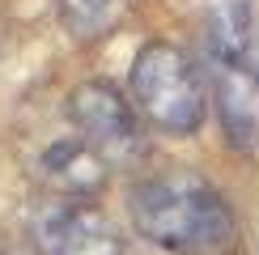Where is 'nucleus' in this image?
<instances>
[{
	"label": "nucleus",
	"mask_w": 259,
	"mask_h": 255,
	"mask_svg": "<svg viewBox=\"0 0 259 255\" xmlns=\"http://www.w3.org/2000/svg\"><path fill=\"white\" fill-rule=\"evenodd\" d=\"M127 208L140 238L175 255H221L238 234L225 196L187 166L140 179Z\"/></svg>",
	"instance_id": "f257e3e1"
},
{
	"label": "nucleus",
	"mask_w": 259,
	"mask_h": 255,
	"mask_svg": "<svg viewBox=\"0 0 259 255\" xmlns=\"http://www.w3.org/2000/svg\"><path fill=\"white\" fill-rule=\"evenodd\" d=\"M132 98L161 132L187 136L204 123V77L175 42H145L132 60Z\"/></svg>",
	"instance_id": "f03ea898"
},
{
	"label": "nucleus",
	"mask_w": 259,
	"mask_h": 255,
	"mask_svg": "<svg viewBox=\"0 0 259 255\" xmlns=\"http://www.w3.org/2000/svg\"><path fill=\"white\" fill-rule=\"evenodd\" d=\"M208 68H212V94L221 106V123L238 149H251L259 136V68L251 56L246 26L217 21L208 34Z\"/></svg>",
	"instance_id": "7ed1b4c3"
},
{
	"label": "nucleus",
	"mask_w": 259,
	"mask_h": 255,
	"mask_svg": "<svg viewBox=\"0 0 259 255\" xmlns=\"http://www.w3.org/2000/svg\"><path fill=\"white\" fill-rule=\"evenodd\" d=\"M68 119L77 123L81 141L102 162H123V157H132L140 149L136 115L111 81H81L68 94Z\"/></svg>",
	"instance_id": "20e7f679"
},
{
	"label": "nucleus",
	"mask_w": 259,
	"mask_h": 255,
	"mask_svg": "<svg viewBox=\"0 0 259 255\" xmlns=\"http://www.w3.org/2000/svg\"><path fill=\"white\" fill-rule=\"evenodd\" d=\"M30 234L42 255H123V238L98 208L56 200L30 217Z\"/></svg>",
	"instance_id": "39448f33"
},
{
	"label": "nucleus",
	"mask_w": 259,
	"mask_h": 255,
	"mask_svg": "<svg viewBox=\"0 0 259 255\" xmlns=\"http://www.w3.org/2000/svg\"><path fill=\"white\" fill-rule=\"evenodd\" d=\"M42 175L60 191H94L106 179V162L94 153L85 141H60L42 157Z\"/></svg>",
	"instance_id": "423d86ee"
},
{
	"label": "nucleus",
	"mask_w": 259,
	"mask_h": 255,
	"mask_svg": "<svg viewBox=\"0 0 259 255\" xmlns=\"http://www.w3.org/2000/svg\"><path fill=\"white\" fill-rule=\"evenodd\" d=\"M56 13L77 38H102L127 13V0H56Z\"/></svg>",
	"instance_id": "0eeeda50"
}]
</instances>
